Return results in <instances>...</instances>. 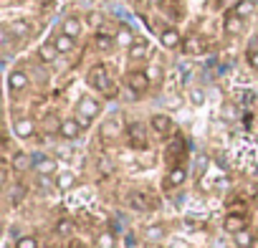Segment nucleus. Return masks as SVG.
<instances>
[{
	"label": "nucleus",
	"instance_id": "nucleus-8",
	"mask_svg": "<svg viewBox=\"0 0 258 248\" xmlns=\"http://www.w3.org/2000/svg\"><path fill=\"white\" fill-rule=\"evenodd\" d=\"M33 170L41 177H53L58 172V162L48 155H33Z\"/></svg>",
	"mask_w": 258,
	"mask_h": 248
},
{
	"label": "nucleus",
	"instance_id": "nucleus-2",
	"mask_svg": "<svg viewBox=\"0 0 258 248\" xmlns=\"http://www.w3.org/2000/svg\"><path fill=\"white\" fill-rule=\"evenodd\" d=\"M86 84L94 91H99V94H111V89H114V84H111V79H109V74H106L104 66H94L86 74Z\"/></svg>",
	"mask_w": 258,
	"mask_h": 248
},
{
	"label": "nucleus",
	"instance_id": "nucleus-14",
	"mask_svg": "<svg viewBox=\"0 0 258 248\" xmlns=\"http://www.w3.org/2000/svg\"><path fill=\"white\" fill-rule=\"evenodd\" d=\"M243 28H245V18H240L238 13L225 16V21H223V31H225V36H240Z\"/></svg>",
	"mask_w": 258,
	"mask_h": 248
},
{
	"label": "nucleus",
	"instance_id": "nucleus-15",
	"mask_svg": "<svg viewBox=\"0 0 258 248\" xmlns=\"http://www.w3.org/2000/svg\"><path fill=\"white\" fill-rule=\"evenodd\" d=\"M142 238H145L147 243H162V240L167 238V228H165L162 223H155V225H147V228L142 230Z\"/></svg>",
	"mask_w": 258,
	"mask_h": 248
},
{
	"label": "nucleus",
	"instance_id": "nucleus-19",
	"mask_svg": "<svg viewBox=\"0 0 258 248\" xmlns=\"http://www.w3.org/2000/svg\"><path fill=\"white\" fill-rule=\"evenodd\" d=\"M53 43H56V48H58V53L63 56V53H71L74 48H76V38H71V36H66L63 31H58L53 38H51Z\"/></svg>",
	"mask_w": 258,
	"mask_h": 248
},
{
	"label": "nucleus",
	"instance_id": "nucleus-11",
	"mask_svg": "<svg viewBox=\"0 0 258 248\" xmlns=\"http://www.w3.org/2000/svg\"><path fill=\"white\" fill-rule=\"evenodd\" d=\"M230 240H233L235 248H255L258 233H255V228H245V230H240V233H233Z\"/></svg>",
	"mask_w": 258,
	"mask_h": 248
},
{
	"label": "nucleus",
	"instance_id": "nucleus-30",
	"mask_svg": "<svg viewBox=\"0 0 258 248\" xmlns=\"http://www.w3.org/2000/svg\"><path fill=\"white\" fill-rule=\"evenodd\" d=\"M145 71H147V76H150V81H152V84L162 81V76H165V71H162L160 66H155V64H152V66H147Z\"/></svg>",
	"mask_w": 258,
	"mask_h": 248
},
{
	"label": "nucleus",
	"instance_id": "nucleus-3",
	"mask_svg": "<svg viewBox=\"0 0 258 248\" xmlns=\"http://www.w3.org/2000/svg\"><path fill=\"white\" fill-rule=\"evenodd\" d=\"M124 81H126V89L132 91V94H147V91H150V86H152V81H150V76H147V71H145V69H135V71H129Z\"/></svg>",
	"mask_w": 258,
	"mask_h": 248
},
{
	"label": "nucleus",
	"instance_id": "nucleus-7",
	"mask_svg": "<svg viewBox=\"0 0 258 248\" xmlns=\"http://www.w3.org/2000/svg\"><path fill=\"white\" fill-rule=\"evenodd\" d=\"M13 137L26 142V140H33L36 137V121L31 116H18L13 119Z\"/></svg>",
	"mask_w": 258,
	"mask_h": 248
},
{
	"label": "nucleus",
	"instance_id": "nucleus-26",
	"mask_svg": "<svg viewBox=\"0 0 258 248\" xmlns=\"http://www.w3.org/2000/svg\"><path fill=\"white\" fill-rule=\"evenodd\" d=\"M13 248H41V240H38L36 235L26 233V235H18V238L13 240Z\"/></svg>",
	"mask_w": 258,
	"mask_h": 248
},
{
	"label": "nucleus",
	"instance_id": "nucleus-25",
	"mask_svg": "<svg viewBox=\"0 0 258 248\" xmlns=\"http://www.w3.org/2000/svg\"><path fill=\"white\" fill-rule=\"evenodd\" d=\"M187 101H190L192 106H203V104L208 101L205 89H200V86H190V89H187Z\"/></svg>",
	"mask_w": 258,
	"mask_h": 248
},
{
	"label": "nucleus",
	"instance_id": "nucleus-20",
	"mask_svg": "<svg viewBox=\"0 0 258 248\" xmlns=\"http://www.w3.org/2000/svg\"><path fill=\"white\" fill-rule=\"evenodd\" d=\"M187 180V170L185 167H172L167 172V180H165V188H182Z\"/></svg>",
	"mask_w": 258,
	"mask_h": 248
},
{
	"label": "nucleus",
	"instance_id": "nucleus-21",
	"mask_svg": "<svg viewBox=\"0 0 258 248\" xmlns=\"http://www.w3.org/2000/svg\"><path fill=\"white\" fill-rule=\"evenodd\" d=\"M182 51H185L187 56H200V53L205 51V46H203L200 36H187V38L182 41Z\"/></svg>",
	"mask_w": 258,
	"mask_h": 248
},
{
	"label": "nucleus",
	"instance_id": "nucleus-33",
	"mask_svg": "<svg viewBox=\"0 0 258 248\" xmlns=\"http://www.w3.org/2000/svg\"><path fill=\"white\" fill-rule=\"evenodd\" d=\"M129 135L135 137V142H142L145 145V130L140 127V124H132V127H129Z\"/></svg>",
	"mask_w": 258,
	"mask_h": 248
},
{
	"label": "nucleus",
	"instance_id": "nucleus-29",
	"mask_svg": "<svg viewBox=\"0 0 258 248\" xmlns=\"http://www.w3.org/2000/svg\"><path fill=\"white\" fill-rule=\"evenodd\" d=\"M253 11H255V6L250 3V0H240V3L235 6V11H233V13H238L240 18H248V16H253Z\"/></svg>",
	"mask_w": 258,
	"mask_h": 248
},
{
	"label": "nucleus",
	"instance_id": "nucleus-5",
	"mask_svg": "<svg viewBox=\"0 0 258 248\" xmlns=\"http://www.w3.org/2000/svg\"><path fill=\"white\" fill-rule=\"evenodd\" d=\"M6 84H8V91H11V94H23V91H28V86H31V76H28V71H23V69H13V71H8Z\"/></svg>",
	"mask_w": 258,
	"mask_h": 248
},
{
	"label": "nucleus",
	"instance_id": "nucleus-32",
	"mask_svg": "<svg viewBox=\"0 0 258 248\" xmlns=\"http://www.w3.org/2000/svg\"><path fill=\"white\" fill-rule=\"evenodd\" d=\"M71 230H74V223H71V220H58V223H56V233H58V235H69Z\"/></svg>",
	"mask_w": 258,
	"mask_h": 248
},
{
	"label": "nucleus",
	"instance_id": "nucleus-22",
	"mask_svg": "<svg viewBox=\"0 0 258 248\" xmlns=\"http://www.w3.org/2000/svg\"><path fill=\"white\" fill-rule=\"evenodd\" d=\"M114 38H116V46H121V48H129V46L137 41V36L132 33V28H129V26H119V31H116Z\"/></svg>",
	"mask_w": 258,
	"mask_h": 248
},
{
	"label": "nucleus",
	"instance_id": "nucleus-37",
	"mask_svg": "<svg viewBox=\"0 0 258 248\" xmlns=\"http://www.w3.org/2000/svg\"><path fill=\"white\" fill-rule=\"evenodd\" d=\"M250 3H253V6H258V0H250Z\"/></svg>",
	"mask_w": 258,
	"mask_h": 248
},
{
	"label": "nucleus",
	"instance_id": "nucleus-34",
	"mask_svg": "<svg viewBox=\"0 0 258 248\" xmlns=\"http://www.w3.org/2000/svg\"><path fill=\"white\" fill-rule=\"evenodd\" d=\"M248 66H250L253 71H258V48H250V51H248Z\"/></svg>",
	"mask_w": 258,
	"mask_h": 248
},
{
	"label": "nucleus",
	"instance_id": "nucleus-4",
	"mask_svg": "<svg viewBox=\"0 0 258 248\" xmlns=\"http://www.w3.org/2000/svg\"><path fill=\"white\" fill-rule=\"evenodd\" d=\"M150 130L157 135V137H170L172 130H175V121L170 114H162V111H155L150 116Z\"/></svg>",
	"mask_w": 258,
	"mask_h": 248
},
{
	"label": "nucleus",
	"instance_id": "nucleus-13",
	"mask_svg": "<svg viewBox=\"0 0 258 248\" xmlns=\"http://www.w3.org/2000/svg\"><path fill=\"white\" fill-rule=\"evenodd\" d=\"M36 56H38L41 64H56L61 53H58V48H56L53 41H46V43H41V46L36 48Z\"/></svg>",
	"mask_w": 258,
	"mask_h": 248
},
{
	"label": "nucleus",
	"instance_id": "nucleus-23",
	"mask_svg": "<svg viewBox=\"0 0 258 248\" xmlns=\"http://www.w3.org/2000/svg\"><path fill=\"white\" fill-rule=\"evenodd\" d=\"M8 33L16 36V38H28L31 36V23L28 21H13L8 26Z\"/></svg>",
	"mask_w": 258,
	"mask_h": 248
},
{
	"label": "nucleus",
	"instance_id": "nucleus-6",
	"mask_svg": "<svg viewBox=\"0 0 258 248\" xmlns=\"http://www.w3.org/2000/svg\"><path fill=\"white\" fill-rule=\"evenodd\" d=\"M84 132H86V130L81 127V121H79L76 116H66V119H61V130H58V137H61V140H66V142H76Z\"/></svg>",
	"mask_w": 258,
	"mask_h": 248
},
{
	"label": "nucleus",
	"instance_id": "nucleus-9",
	"mask_svg": "<svg viewBox=\"0 0 258 248\" xmlns=\"http://www.w3.org/2000/svg\"><path fill=\"white\" fill-rule=\"evenodd\" d=\"M182 33L177 31V28H172V26H165V28H160V43H162V48H167V51H177L180 46H182Z\"/></svg>",
	"mask_w": 258,
	"mask_h": 248
},
{
	"label": "nucleus",
	"instance_id": "nucleus-17",
	"mask_svg": "<svg viewBox=\"0 0 258 248\" xmlns=\"http://www.w3.org/2000/svg\"><path fill=\"white\" fill-rule=\"evenodd\" d=\"M147 53H150V43H147L145 38H137L132 46L126 48L129 61H142V58H147Z\"/></svg>",
	"mask_w": 258,
	"mask_h": 248
},
{
	"label": "nucleus",
	"instance_id": "nucleus-18",
	"mask_svg": "<svg viewBox=\"0 0 258 248\" xmlns=\"http://www.w3.org/2000/svg\"><path fill=\"white\" fill-rule=\"evenodd\" d=\"M61 31H63L66 36H71V38H79V36L84 33V23H81L76 16H69V18H63Z\"/></svg>",
	"mask_w": 258,
	"mask_h": 248
},
{
	"label": "nucleus",
	"instance_id": "nucleus-16",
	"mask_svg": "<svg viewBox=\"0 0 258 248\" xmlns=\"http://www.w3.org/2000/svg\"><path fill=\"white\" fill-rule=\"evenodd\" d=\"M121 130H124V124H121L119 119H114V116H111V119H106V121L101 124V137L111 142V140L121 137Z\"/></svg>",
	"mask_w": 258,
	"mask_h": 248
},
{
	"label": "nucleus",
	"instance_id": "nucleus-1",
	"mask_svg": "<svg viewBox=\"0 0 258 248\" xmlns=\"http://www.w3.org/2000/svg\"><path fill=\"white\" fill-rule=\"evenodd\" d=\"M101 114V101L96 99V96H81L79 101H76V109H74V116L81 121V127L84 130H89L91 124H94V119Z\"/></svg>",
	"mask_w": 258,
	"mask_h": 248
},
{
	"label": "nucleus",
	"instance_id": "nucleus-24",
	"mask_svg": "<svg viewBox=\"0 0 258 248\" xmlns=\"http://www.w3.org/2000/svg\"><path fill=\"white\" fill-rule=\"evenodd\" d=\"M94 43H96V48H99V51H104V53H106V51H111V48L116 46V38H114V36H109V33H101V31H99V33L94 36Z\"/></svg>",
	"mask_w": 258,
	"mask_h": 248
},
{
	"label": "nucleus",
	"instance_id": "nucleus-27",
	"mask_svg": "<svg viewBox=\"0 0 258 248\" xmlns=\"http://www.w3.org/2000/svg\"><path fill=\"white\" fill-rule=\"evenodd\" d=\"M114 245H116V238L111 230H101L96 235V248H114Z\"/></svg>",
	"mask_w": 258,
	"mask_h": 248
},
{
	"label": "nucleus",
	"instance_id": "nucleus-35",
	"mask_svg": "<svg viewBox=\"0 0 258 248\" xmlns=\"http://www.w3.org/2000/svg\"><path fill=\"white\" fill-rule=\"evenodd\" d=\"M132 205H135L137 210H147V203H145V198H140V195H132Z\"/></svg>",
	"mask_w": 258,
	"mask_h": 248
},
{
	"label": "nucleus",
	"instance_id": "nucleus-31",
	"mask_svg": "<svg viewBox=\"0 0 258 248\" xmlns=\"http://www.w3.org/2000/svg\"><path fill=\"white\" fill-rule=\"evenodd\" d=\"M220 114H223V119H228V121L238 119V109H235V104H223V106H220Z\"/></svg>",
	"mask_w": 258,
	"mask_h": 248
},
{
	"label": "nucleus",
	"instance_id": "nucleus-10",
	"mask_svg": "<svg viewBox=\"0 0 258 248\" xmlns=\"http://www.w3.org/2000/svg\"><path fill=\"white\" fill-rule=\"evenodd\" d=\"M245 228H248V218H245L243 213H228V215L223 218V230H225L228 235L240 233V230H245Z\"/></svg>",
	"mask_w": 258,
	"mask_h": 248
},
{
	"label": "nucleus",
	"instance_id": "nucleus-36",
	"mask_svg": "<svg viewBox=\"0 0 258 248\" xmlns=\"http://www.w3.org/2000/svg\"><path fill=\"white\" fill-rule=\"evenodd\" d=\"M210 248H225V243H223L220 238H213V240H210Z\"/></svg>",
	"mask_w": 258,
	"mask_h": 248
},
{
	"label": "nucleus",
	"instance_id": "nucleus-28",
	"mask_svg": "<svg viewBox=\"0 0 258 248\" xmlns=\"http://www.w3.org/2000/svg\"><path fill=\"white\" fill-rule=\"evenodd\" d=\"M13 167H16V170L33 167V155H26V152H18V155H13Z\"/></svg>",
	"mask_w": 258,
	"mask_h": 248
},
{
	"label": "nucleus",
	"instance_id": "nucleus-12",
	"mask_svg": "<svg viewBox=\"0 0 258 248\" xmlns=\"http://www.w3.org/2000/svg\"><path fill=\"white\" fill-rule=\"evenodd\" d=\"M53 188H56L58 193L74 190V188H76V175H74L71 170H58V172L53 175Z\"/></svg>",
	"mask_w": 258,
	"mask_h": 248
}]
</instances>
